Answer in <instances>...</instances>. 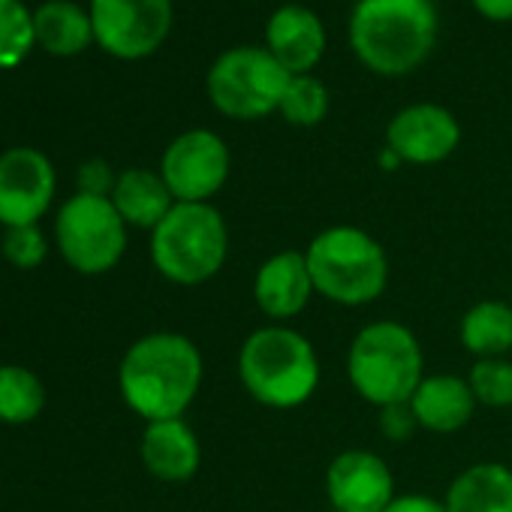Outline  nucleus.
I'll list each match as a JSON object with an SVG mask.
<instances>
[{"instance_id":"8","label":"nucleus","mask_w":512,"mask_h":512,"mask_svg":"<svg viewBox=\"0 0 512 512\" xmlns=\"http://www.w3.org/2000/svg\"><path fill=\"white\" fill-rule=\"evenodd\" d=\"M127 229L109 196L76 190L55 214V247L76 275L100 278L124 260Z\"/></svg>"},{"instance_id":"29","label":"nucleus","mask_w":512,"mask_h":512,"mask_svg":"<svg viewBox=\"0 0 512 512\" xmlns=\"http://www.w3.org/2000/svg\"><path fill=\"white\" fill-rule=\"evenodd\" d=\"M383 512H446V506L428 494H398Z\"/></svg>"},{"instance_id":"1","label":"nucleus","mask_w":512,"mask_h":512,"mask_svg":"<svg viewBox=\"0 0 512 512\" xmlns=\"http://www.w3.org/2000/svg\"><path fill=\"white\" fill-rule=\"evenodd\" d=\"M202 377V350L181 332H148L136 338L118 365L121 398L145 422L181 419L196 401Z\"/></svg>"},{"instance_id":"5","label":"nucleus","mask_w":512,"mask_h":512,"mask_svg":"<svg viewBox=\"0 0 512 512\" xmlns=\"http://www.w3.org/2000/svg\"><path fill=\"white\" fill-rule=\"evenodd\" d=\"M151 266L175 287H202L229 256V226L214 202H175L151 229Z\"/></svg>"},{"instance_id":"22","label":"nucleus","mask_w":512,"mask_h":512,"mask_svg":"<svg viewBox=\"0 0 512 512\" xmlns=\"http://www.w3.org/2000/svg\"><path fill=\"white\" fill-rule=\"evenodd\" d=\"M46 410V386L28 365H0V422L28 425Z\"/></svg>"},{"instance_id":"13","label":"nucleus","mask_w":512,"mask_h":512,"mask_svg":"<svg viewBox=\"0 0 512 512\" xmlns=\"http://www.w3.org/2000/svg\"><path fill=\"white\" fill-rule=\"evenodd\" d=\"M461 145L458 118L437 103H410L395 112L386 127V148H392L401 163L434 166L449 160Z\"/></svg>"},{"instance_id":"16","label":"nucleus","mask_w":512,"mask_h":512,"mask_svg":"<svg viewBox=\"0 0 512 512\" xmlns=\"http://www.w3.org/2000/svg\"><path fill=\"white\" fill-rule=\"evenodd\" d=\"M139 458H142V467L154 479L178 485L196 476L202 464V443L184 416L145 422V431L139 440Z\"/></svg>"},{"instance_id":"28","label":"nucleus","mask_w":512,"mask_h":512,"mask_svg":"<svg viewBox=\"0 0 512 512\" xmlns=\"http://www.w3.org/2000/svg\"><path fill=\"white\" fill-rule=\"evenodd\" d=\"M118 175L112 172V166L100 157H91L79 166L76 172V187L79 193H91V196H112Z\"/></svg>"},{"instance_id":"2","label":"nucleus","mask_w":512,"mask_h":512,"mask_svg":"<svg viewBox=\"0 0 512 512\" xmlns=\"http://www.w3.org/2000/svg\"><path fill=\"white\" fill-rule=\"evenodd\" d=\"M347 34L365 70L401 79L431 58L440 16L434 0H356Z\"/></svg>"},{"instance_id":"10","label":"nucleus","mask_w":512,"mask_h":512,"mask_svg":"<svg viewBox=\"0 0 512 512\" xmlns=\"http://www.w3.org/2000/svg\"><path fill=\"white\" fill-rule=\"evenodd\" d=\"M229 172V145L205 127L175 136L160 157V175L175 202H211L226 187Z\"/></svg>"},{"instance_id":"20","label":"nucleus","mask_w":512,"mask_h":512,"mask_svg":"<svg viewBox=\"0 0 512 512\" xmlns=\"http://www.w3.org/2000/svg\"><path fill=\"white\" fill-rule=\"evenodd\" d=\"M461 347L473 359H503L512 353V305L503 299H482L470 305L458 323Z\"/></svg>"},{"instance_id":"21","label":"nucleus","mask_w":512,"mask_h":512,"mask_svg":"<svg viewBox=\"0 0 512 512\" xmlns=\"http://www.w3.org/2000/svg\"><path fill=\"white\" fill-rule=\"evenodd\" d=\"M34 31L37 43L58 58L79 55L94 43L91 13L73 4V0H49V4H43L34 13Z\"/></svg>"},{"instance_id":"31","label":"nucleus","mask_w":512,"mask_h":512,"mask_svg":"<svg viewBox=\"0 0 512 512\" xmlns=\"http://www.w3.org/2000/svg\"><path fill=\"white\" fill-rule=\"evenodd\" d=\"M398 166H404V163H401V157H398L392 148H383V151H380V169L392 172V169H398Z\"/></svg>"},{"instance_id":"6","label":"nucleus","mask_w":512,"mask_h":512,"mask_svg":"<svg viewBox=\"0 0 512 512\" xmlns=\"http://www.w3.org/2000/svg\"><path fill=\"white\" fill-rule=\"evenodd\" d=\"M347 380L377 410L407 404L425 380V353L416 332L398 320L365 323L347 350Z\"/></svg>"},{"instance_id":"7","label":"nucleus","mask_w":512,"mask_h":512,"mask_svg":"<svg viewBox=\"0 0 512 512\" xmlns=\"http://www.w3.org/2000/svg\"><path fill=\"white\" fill-rule=\"evenodd\" d=\"M290 79L266 46H235L214 58L205 91L223 118L260 121L281 109Z\"/></svg>"},{"instance_id":"26","label":"nucleus","mask_w":512,"mask_h":512,"mask_svg":"<svg viewBox=\"0 0 512 512\" xmlns=\"http://www.w3.org/2000/svg\"><path fill=\"white\" fill-rule=\"evenodd\" d=\"M4 260L22 272L40 269L49 256V238L37 226H19V229H4Z\"/></svg>"},{"instance_id":"25","label":"nucleus","mask_w":512,"mask_h":512,"mask_svg":"<svg viewBox=\"0 0 512 512\" xmlns=\"http://www.w3.org/2000/svg\"><path fill=\"white\" fill-rule=\"evenodd\" d=\"M467 383L473 389V398L479 407L503 410L512 407V359H476Z\"/></svg>"},{"instance_id":"23","label":"nucleus","mask_w":512,"mask_h":512,"mask_svg":"<svg viewBox=\"0 0 512 512\" xmlns=\"http://www.w3.org/2000/svg\"><path fill=\"white\" fill-rule=\"evenodd\" d=\"M37 46L34 13L22 0H0V70L19 67Z\"/></svg>"},{"instance_id":"15","label":"nucleus","mask_w":512,"mask_h":512,"mask_svg":"<svg viewBox=\"0 0 512 512\" xmlns=\"http://www.w3.org/2000/svg\"><path fill=\"white\" fill-rule=\"evenodd\" d=\"M266 49L290 76H308L326 55V25L311 7L284 4L266 22Z\"/></svg>"},{"instance_id":"19","label":"nucleus","mask_w":512,"mask_h":512,"mask_svg":"<svg viewBox=\"0 0 512 512\" xmlns=\"http://www.w3.org/2000/svg\"><path fill=\"white\" fill-rule=\"evenodd\" d=\"M112 205L124 217L127 226L133 229H154L175 205L172 190L166 187L163 175L154 169H124L118 172L115 190H112Z\"/></svg>"},{"instance_id":"17","label":"nucleus","mask_w":512,"mask_h":512,"mask_svg":"<svg viewBox=\"0 0 512 512\" xmlns=\"http://www.w3.org/2000/svg\"><path fill=\"white\" fill-rule=\"evenodd\" d=\"M407 404L416 416L419 431L428 434H455L467 428L479 407L467 377L458 374H425Z\"/></svg>"},{"instance_id":"30","label":"nucleus","mask_w":512,"mask_h":512,"mask_svg":"<svg viewBox=\"0 0 512 512\" xmlns=\"http://www.w3.org/2000/svg\"><path fill=\"white\" fill-rule=\"evenodd\" d=\"M470 4L485 22H497V25L512 22V0H470Z\"/></svg>"},{"instance_id":"24","label":"nucleus","mask_w":512,"mask_h":512,"mask_svg":"<svg viewBox=\"0 0 512 512\" xmlns=\"http://www.w3.org/2000/svg\"><path fill=\"white\" fill-rule=\"evenodd\" d=\"M278 115L293 127H317V124H323L326 115H329V88L314 73L293 76L287 91H284Z\"/></svg>"},{"instance_id":"11","label":"nucleus","mask_w":512,"mask_h":512,"mask_svg":"<svg viewBox=\"0 0 512 512\" xmlns=\"http://www.w3.org/2000/svg\"><path fill=\"white\" fill-rule=\"evenodd\" d=\"M58 175L37 148H10L0 154V226H37L55 202Z\"/></svg>"},{"instance_id":"27","label":"nucleus","mask_w":512,"mask_h":512,"mask_svg":"<svg viewBox=\"0 0 512 512\" xmlns=\"http://www.w3.org/2000/svg\"><path fill=\"white\" fill-rule=\"evenodd\" d=\"M377 428L392 443H404V440H410L419 431L410 404H392V407L377 410Z\"/></svg>"},{"instance_id":"14","label":"nucleus","mask_w":512,"mask_h":512,"mask_svg":"<svg viewBox=\"0 0 512 512\" xmlns=\"http://www.w3.org/2000/svg\"><path fill=\"white\" fill-rule=\"evenodd\" d=\"M317 296L305 250H278L253 275V302L269 323L296 320Z\"/></svg>"},{"instance_id":"9","label":"nucleus","mask_w":512,"mask_h":512,"mask_svg":"<svg viewBox=\"0 0 512 512\" xmlns=\"http://www.w3.org/2000/svg\"><path fill=\"white\" fill-rule=\"evenodd\" d=\"M94 43L121 61L154 55L172 31V0H91Z\"/></svg>"},{"instance_id":"12","label":"nucleus","mask_w":512,"mask_h":512,"mask_svg":"<svg viewBox=\"0 0 512 512\" xmlns=\"http://www.w3.org/2000/svg\"><path fill=\"white\" fill-rule=\"evenodd\" d=\"M326 497L335 512H383L398 497L395 473L371 449H344L326 467Z\"/></svg>"},{"instance_id":"3","label":"nucleus","mask_w":512,"mask_h":512,"mask_svg":"<svg viewBox=\"0 0 512 512\" xmlns=\"http://www.w3.org/2000/svg\"><path fill=\"white\" fill-rule=\"evenodd\" d=\"M235 368L244 392L269 410L305 407L323 377L317 347L287 323L253 329L238 347Z\"/></svg>"},{"instance_id":"18","label":"nucleus","mask_w":512,"mask_h":512,"mask_svg":"<svg viewBox=\"0 0 512 512\" xmlns=\"http://www.w3.org/2000/svg\"><path fill=\"white\" fill-rule=\"evenodd\" d=\"M446 512H512V467L503 461H476L446 488Z\"/></svg>"},{"instance_id":"4","label":"nucleus","mask_w":512,"mask_h":512,"mask_svg":"<svg viewBox=\"0 0 512 512\" xmlns=\"http://www.w3.org/2000/svg\"><path fill=\"white\" fill-rule=\"evenodd\" d=\"M305 260L320 299L341 308L374 305L389 287V253L365 229L326 226L305 247Z\"/></svg>"}]
</instances>
